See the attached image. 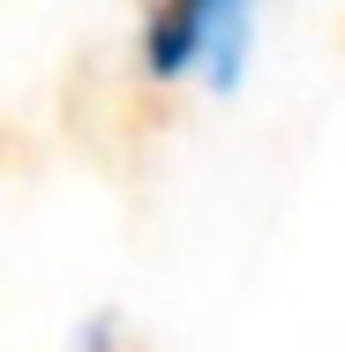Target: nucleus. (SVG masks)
I'll list each match as a JSON object with an SVG mask.
<instances>
[{"mask_svg":"<svg viewBox=\"0 0 345 352\" xmlns=\"http://www.w3.org/2000/svg\"><path fill=\"white\" fill-rule=\"evenodd\" d=\"M90 352H113V330H98V338H90Z\"/></svg>","mask_w":345,"mask_h":352,"instance_id":"nucleus-1","label":"nucleus"}]
</instances>
